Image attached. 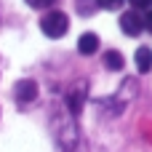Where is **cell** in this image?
Segmentation results:
<instances>
[{
	"instance_id": "10",
	"label": "cell",
	"mask_w": 152,
	"mask_h": 152,
	"mask_svg": "<svg viewBox=\"0 0 152 152\" xmlns=\"http://www.w3.org/2000/svg\"><path fill=\"white\" fill-rule=\"evenodd\" d=\"M27 5L29 8H51L53 0H27Z\"/></svg>"
},
{
	"instance_id": "5",
	"label": "cell",
	"mask_w": 152,
	"mask_h": 152,
	"mask_svg": "<svg viewBox=\"0 0 152 152\" xmlns=\"http://www.w3.org/2000/svg\"><path fill=\"white\" fill-rule=\"evenodd\" d=\"M13 94H16V99H19L21 104H29V102L37 99V83H35V80H19V83L13 86Z\"/></svg>"
},
{
	"instance_id": "1",
	"label": "cell",
	"mask_w": 152,
	"mask_h": 152,
	"mask_svg": "<svg viewBox=\"0 0 152 152\" xmlns=\"http://www.w3.org/2000/svg\"><path fill=\"white\" fill-rule=\"evenodd\" d=\"M59 144L64 152H83V139L72 118H64L59 123Z\"/></svg>"
},
{
	"instance_id": "6",
	"label": "cell",
	"mask_w": 152,
	"mask_h": 152,
	"mask_svg": "<svg viewBox=\"0 0 152 152\" xmlns=\"http://www.w3.org/2000/svg\"><path fill=\"white\" fill-rule=\"evenodd\" d=\"M77 51H80L83 56H91V53H96V51H99V37H96L94 32H86V35H80V40H77Z\"/></svg>"
},
{
	"instance_id": "7",
	"label": "cell",
	"mask_w": 152,
	"mask_h": 152,
	"mask_svg": "<svg viewBox=\"0 0 152 152\" xmlns=\"http://www.w3.org/2000/svg\"><path fill=\"white\" fill-rule=\"evenodd\" d=\"M134 61H136V69H139V72H150V69H152V48L139 45V51H136Z\"/></svg>"
},
{
	"instance_id": "9",
	"label": "cell",
	"mask_w": 152,
	"mask_h": 152,
	"mask_svg": "<svg viewBox=\"0 0 152 152\" xmlns=\"http://www.w3.org/2000/svg\"><path fill=\"white\" fill-rule=\"evenodd\" d=\"M99 3V8H104V11H118L120 5H123V0H96Z\"/></svg>"
},
{
	"instance_id": "13",
	"label": "cell",
	"mask_w": 152,
	"mask_h": 152,
	"mask_svg": "<svg viewBox=\"0 0 152 152\" xmlns=\"http://www.w3.org/2000/svg\"><path fill=\"white\" fill-rule=\"evenodd\" d=\"M128 3H131V5H134V8H139V5H142V3H144V0H128Z\"/></svg>"
},
{
	"instance_id": "4",
	"label": "cell",
	"mask_w": 152,
	"mask_h": 152,
	"mask_svg": "<svg viewBox=\"0 0 152 152\" xmlns=\"http://www.w3.org/2000/svg\"><path fill=\"white\" fill-rule=\"evenodd\" d=\"M83 104H86V83L80 80V83L67 94V110H69V115H80V112H83Z\"/></svg>"
},
{
	"instance_id": "11",
	"label": "cell",
	"mask_w": 152,
	"mask_h": 152,
	"mask_svg": "<svg viewBox=\"0 0 152 152\" xmlns=\"http://www.w3.org/2000/svg\"><path fill=\"white\" fill-rule=\"evenodd\" d=\"M144 27H147V32H152V11L144 16Z\"/></svg>"
},
{
	"instance_id": "12",
	"label": "cell",
	"mask_w": 152,
	"mask_h": 152,
	"mask_svg": "<svg viewBox=\"0 0 152 152\" xmlns=\"http://www.w3.org/2000/svg\"><path fill=\"white\" fill-rule=\"evenodd\" d=\"M139 8H142V11H144V13H150V11H152V0H144V3H142V5H139Z\"/></svg>"
},
{
	"instance_id": "8",
	"label": "cell",
	"mask_w": 152,
	"mask_h": 152,
	"mask_svg": "<svg viewBox=\"0 0 152 152\" xmlns=\"http://www.w3.org/2000/svg\"><path fill=\"white\" fill-rule=\"evenodd\" d=\"M104 64L118 72V69H123L126 61H123V53H120V51H107V53H104Z\"/></svg>"
},
{
	"instance_id": "3",
	"label": "cell",
	"mask_w": 152,
	"mask_h": 152,
	"mask_svg": "<svg viewBox=\"0 0 152 152\" xmlns=\"http://www.w3.org/2000/svg\"><path fill=\"white\" fill-rule=\"evenodd\" d=\"M120 27H123V32H126V35L136 37V35L144 29V19L139 16V11H126V13L120 16Z\"/></svg>"
},
{
	"instance_id": "2",
	"label": "cell",
	"mask_w": 152,
	"mask_h": 152,
	"mask_svg": "<svg viewBox=\"0 0 152 152\" xmlns=\"http://www.w3.org/2000/svg\"><path fill=\"white\" fill-rule=\"evenodd\" d=\"M40 29H43L45 37H64L67 29H69V19H67V13H61V11H48V13L40 19Z\"/></svg>"
}]
</instances>
